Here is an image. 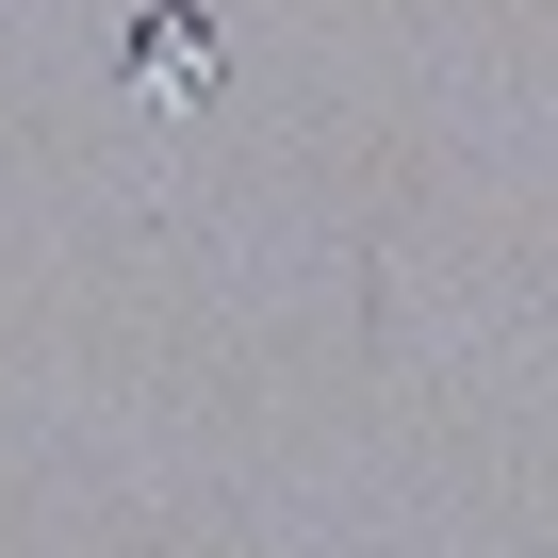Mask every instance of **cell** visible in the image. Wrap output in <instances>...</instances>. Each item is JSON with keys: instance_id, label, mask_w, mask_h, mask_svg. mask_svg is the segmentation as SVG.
Listing matches in <instances>:
<instances>
[{"instance_id": "obj_1", "label": "cell", "mask_w": 558, "mask_h": 558, "mask_svg": "<svg viewBox=\"0 0 558 558\" xmlns=\"http://www.w3.org/2000/svg\"><path fill=\"white\" fill-rule=\"evenodd\" d=\"M116 83L165 99V116H197V99L230 83V34L197 17V0H132V17H116Z\"/></svg>"}]
</instances>
